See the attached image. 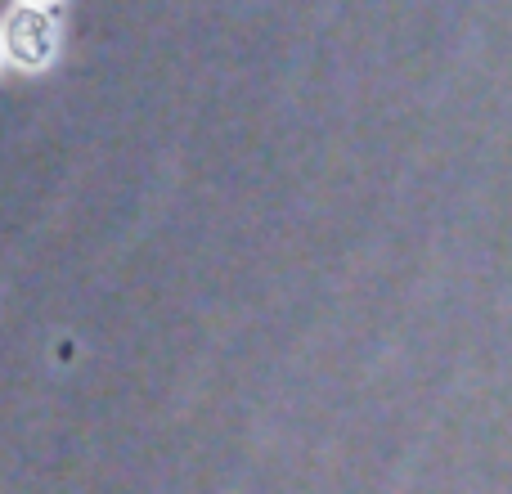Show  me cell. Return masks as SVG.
<instances>
[{
  "label": "cell",
  "instance_id": "obj_1",
  "mask_svg": "<svg viewBox=\"0 0 512 494\" xmlns=\"http://www.w3.org/2000/svg\"><path fill=\"white\" fill-rule=\"evenodd\" d=\"M9 50H14V59H23V63L45 59V50H50V27H45V18L41 14L14 18V27H9Z\"/></svg>",
  "mask_w": 512,
  "mask_h": 494
}]
</instances>
